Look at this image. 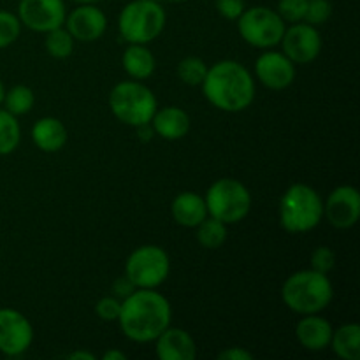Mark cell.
I'll return each instance as SVG.
<instances>
[{
    "instance_id": "obj_24",
    "label": "cell",
    "mask_w": 360,
    "mask_h": 360,
    "mask_svg": "<svg viewBox=\"0 0 360 360\" xmlns=\"http://www.w3.org/2000/svg\"><path fill=\"white\" fill-rule=\"evenodd\" d=\"M4 109L14 116H23L34 109L35 94L27 84H16V86L6 90L4 95Z\"/></svg>"
},
{
    "instance_id": "obj_22",
    "label": "cell",
    "mask_w": 360,
    "mask_h": 360,
    "mask_svg": "<svg viewBox=\"0 0 360 360\" xmlns=\"http://www.w3.org/2000/svg\"><path fill=\"white\" fill-rule=\"evenodd\" d=\"M329 348L341 360L360 359V327L359 323H345L334 329Z\"/></svg>"
},
{
    "instance_id": "obj_20",
    "label": "cell",
    "mask_w": 360,
    "mask_h": 360,
    "mask_svg": "<svg viewBox=\"0 0 360 360\" xmlns=\"http://www.w3.org/2000/svg\"><path fill=\"white\" fill-rule=\"evenodd\" d=\"M171 217L179 227L195 229L207 217L204 195L197 192H181L172 199Z\"/></svg>"
},
{
    "instance_id": "obj_37",
    "label": "cell",
    "mask_w": 360,
    "mask_h": 360,
    "mask_svg": "<svg viewBox=\"0 0 360 360\" xmlns=\"http://www.w3.org/2000/svg\"><path fill=\"white\" fill-rule=\"evenodd\" d=\"M65 359L69 360H97L91 352H84V350H76V352H70V354L65 355Z\"/></svg>"
},
{
    "instance_id": "obj_4",
    "label": "cell",
    "mask_w": 360,
    "mask_h": 360,
    "mask_svg": "<svg viewBox=\"0 0 360 360\" xmlns=\"http://www.w3.org/2000/svg\"><path fill=\"white\" fill-rule=\"evenodd\" d=\"M278 217L283 231L290 234L311 232L323 220V200L313 186L294 183L280 199Z\"/></svg>"
},
{
    "instance_id": "obj_16",
    "label": "cell",
    "mask_w": 360,
    "mask_h": 360,
    "mask_svg": "<svg viewBox=\"0 0 360 360\" xmlns=\"http://www.w3.org/2000/svg\"><path fill=\"white\" fill-rule=\"evenodd\" d=\"M155 343V355L160 360H195L197 345L188 330L169 326Z\"/></svg>"
},
{
    "instance_id": "obj_28",
    "label": "cell",
    "mask_w": 360,
    "mask_h": 360,
    "mask_svg": "<svg viewBox=\"0 0 360 360\" xmlns=\"http://www.w3.org/2000/svg\"><path fill=\"white\" fill-rule=\"evenodd\" d=\"M21 28L23 27L16 14L0 9V49H6L14 44L20 39Z\"/></svg>"
},
{
    "instance_id": "obj_9",
    "label": "cell",
    "mask_w": 360,
    "mask_h": 360,
    "mask_svg": "<svg viewBox=\"0 0 360 360\" xmlns=\"http://www.w3.org/2000/svg\"><path fill=\"white\" fill-rule=\"evenodd\" d=\"M171 273L169 253L158 245H143L125 262V274L136 288H158Z\"/></svg>"
},
{
    "instance_id": "obj_25",
    "label": "cell",
    "mask_w": 360,
    "mask_h": 360,
    "mask_svg": "<svg viewBox=\"0 0 360 360\" xmlns=\"http://www.w3.org/2000/svg\"><path fill=\"white\" fill-rule=\"evenodd\" d=\"M21 141V127L18 116L0 109V157L11 155Z\"/></svg>"
},
{
    "instance_id": "obj_29",
    "label": "cell",
    "mask_w": 360,
    "mask_h": 360,
    "mask_svg": "<svg viewBox=\"0 0 360 360\" xmlns=\"http://www.w3.org/2000/svg\"><path fill=\"white\" fill-rule=\"evenodd\" d=\"M306 9H308V0H278L276 13L287 25L304 21Z\"/></svg>"
},
{
    "instance_id": "obj_32",
    "label": "cell",
    "mask_w": 360,
    "mask_h": 360,
    "mask_svg": "<svg viewBox=\"0 0 360 360\" xmlns=\"http://www.w3.org/2000/svg\"><path fill=\"white\" fill-rule=\"evenodd\" d=\"M122 311V299L115 297V295H105L101 297L95 304V313L104 322H116Z\"/></svg>"
},
{
    "instance_id": "obj_12",
    "label": "cell",
    "mask_w": 360,
    "mask_h": 360,
    "mask_svg": "<svg viewBox=\"0 0 360 360\" xmlns=\"http://www.w3.org/2000/svg\"><path fill=\"white\" fill-rule=\"evenodd\" d=\"M34 343V327L21 311L13 308L0 309V354L20 357Z\"/></svg>"
},
{
    "instance_id": "obj_38",
    "label": "cell",
    "mask_w": 360,
    "mask_h": 360,
    "mask_svg": "<svg viewBox=\"0 0 360 360\" xmlns=\"http://www.w3.org/2000/svg\"><path fill=\"white\" fill-rule=\"evenodd\" d=\"M101 359L102 360H127V354H125V352L112 348V350L104 352V354L101 355Z\"/></svg>"
},
{
    "instance_id": "obj_27",
    "label": "cell",
    "mask_w": 360,
    "mask_h": 360,
    "mask_svg": "<svg viewBox=\"0 0 360 360\" xmlns=\"http://www.w3.org/2000/svg\"><path fill=\"white\" fill-rule=\"evenodd\" d=\"M207 65L199 56H186L176 67V74L186 86H200L206 77Z\"/></svg>"
},
{
    "instance_id": "obj_35",
    "label": "cell",
    "mask_w": 360,
    "mask_h": 360,
    "mask_svg": "<svg viewBox=\"0 0 360 360\" xmlns=\"http://www.w3.org/2000/svg\"><path fill=\"white\" fill-rule=\"evenodd\" d=\"M253 359H255V355L243 347L225 348L224 352L218 354V360H253Z\"/></svg>"
},
{
    "instance_id": "obj_19",
    "label": "cell",
    "mask_w": 360,
    "mask_h": 360,
    "mask_svg": "<svg viewBox=\"0 0 360 360\" xmlns=\"http://www.w3.org/2000/svg\"><path fill=\"white\" fill-rule=\"evenodd\" d=\"M30 137L32 143L44 153H58L67 144L69 132L62 120L55 116H44L34 123Z\"/></svg>"
},
{
    "instance_id": "obj_36",
    "label": "cell",
    "mask_w": 360,
    "mask_h": 360,
    "mask_svg": "<svg viewBox=\"0 0 360 360\" xmlns=\"http://www.w3.org/2000/svg\"><path fill=\"white\" fill-rule=\"evenodd\" d=\"M136 132H137V137H139L143 143H148V141H151L155 137V132H153V127H151V123H144V125L136 127Z\"/></svg>"
},
{
    "instance_id": "obj_3",
    "label": "cell",
    "mask_w": 360,
    "mask_h": 360,
    "mask_svg": "<svg viewBox=\"0 0 360 360\" xmlns=\"http://www.w3.org/2000/svg\"><path fill=\"white\" fill-rule=\"evenodd\" d=\"M334 299V287L329 274L315 269H301L292 273L281 287V301L297 315L322 313Z\"/></svg>"
},
{
    "instance_id": "obj_21",
    "label": "cell",
    "mask_w": 360,
    "mask_h": 360,
    "mask_svg": "<svg viewBox=\"0 0 360 360\" xmlns=\"http://www.w3.org/2000/svg\"><path fill=\"white\" fill-rule=\"evenodd\" d=\"M123 70L130 79L144 81L153 76L157 69V58L148 44H129L122 55Z\"/></svg>"
},
{
    "instance_id": "obj_18",
    "label": "cell",
    "mask_w": 360,
    "mask_h": 360,
    "mask_svg": "<svg viewBox=\"0 0 360 360\" xmlns=\"http://www.w3.org/2000/svg\"><path fill=\"white\" fill-rule=\"evenodd\" d=\"M155 136L162 137L165 141H179L188 136L192 129V120L190 115L183 108L178 105H165L158 108L151 118Z\"/></svg>"
},
{
    "instance_id": "obj_17",
    "label": "cell",
    "mask_w": 360,
    "mask_h": 360,
    "mask_svg": "<svg viewBox=\"0 0 360 360\" xmlns=\"http://www.w3.org/2000/svg\"><path fill=\"white\" fill-rule=\"evenodd\" d=\"M334 327L327 319L315 315H302L295 326V338L299 345L308 352H323L329 348Z\"/></svg>"
},
{
    "instance_id": "obj_10",
    "label": "cell",
    "mask_w": 360,
    "mask_h": 360,
    "mask_svg": "<svg viewBox=\"0 0 360 360\" xmlns=\"http://www.w3.org/2000/svg\"><path fill=\"white\" fill-rule=\"evenodd\" d=\"M16 16L21 27L37 34H48L65 23V0H20Z\"/></svg>"
},
{
    "instance_id": "obj_34",
    "label": "cell",
    "mask_w": 360,
    "mask_h": 360,
    "mask_svg": "<svg viewBox=\"0 0 360 360\" xmlns=\"http://www.w3.org/2000/svg\"><path fill=\"white\" fill-rule=\"evenodd\" d=\"M136 292V285L132 283V281L127 278V274H123V276L116 278L115 283H112V295L118 299H127L130 294H134Z\"/></svg>"
},
{
    "instance_id": "obj_31",
    "label": "cell",
    "mask_w": 360,
    "mask_h": 360,
    "mask_svg": "<svg viewBox=\"0 0 360 360\" xmlns=\"http://www.w3.org/2000/svg\"><path fill=\"white\" fill-rule=\"evenodd\" d=\"M336 266V253L329 248V246H316L309 259V267L319 273L329 274Z\"/></svg>"
},
{
    "instance_id": "obj_1",
    "label": "cell",
    "mask_w": 360,
    "mask_h": 360,
    "mask_svg": "<svg viewBox=\"0 0 360 360\" xmlns=\"http://www.w3.org/2000/svg\"><path fill=\"white\" fill-rule=\"evenodd\" d=\"M172 320L169 299L157 288H136L122 301L118 326L123 336L134 343H151L157 340Z\"/></svg>"
},
{
    "instance_id": "obj_41",
    "label": "cell",
    "mask_w": 360,
    "mask_h": 360,
    "mask_svg": "<svg viewBox=\"0 0 360 360\" xmlns=\"http://www.w3.org/2000/svg\"><path fill=\"white\" fill-rule=\"evenodd\" d=\"M158 2H167V4H185L188 0H158Z\"/></svg>"
},
{
    "instance_id": "obj_8",
    "label": "cell",
    "mask_w": 360,
    "mask_h": 360,
    "mask_svg": "<svg viewBox=\"0 0 360 360\" xmlns=\"http://www.w3.org/2000/svg\"><path fill=\"white\" fill-rule=\"evenodd\" d=\"M236 23L243 41L259 49L276 48L287 28V23L281 20L276 9L267 6L246 7Z\"/></svg>"
},
{
    "instance_id": "obj_15",
    "label": "cell",
    "mask_w": 360,
    "mask_h": 360,
    "mask_svg": "<svg viewBox=\"0 0 360 360\" xmlns=\"http://www.w3.org/2000/svg\"><path fill=\"white\" fill-rule=\"evenodd\" d=\"M63 27L74 41L95 42L108 30V16L97 4H77L76 9L67 13Z\"/></svg>"
},
{
    "instance_id": "obj_7",
    "label": "cell",
    "mask_w": 360,
    "mask_h": 360,
    "mask_svg": "<svg viewBox=\"0 0 360 360\" xmlns=\"http://www.w3.org/2000/svg\"><path fill=\"white\" fill-rule=\"evenodd\" d=\"M204 200L207 214L225 225L239 224L252 211V193L248 186L234 178H220L211 183Z\"/></svg>"
},
{
    "instance_id": "obj_5",
    "label": "cell",
    "mask_w": 360,
    "mask_h": 360,
    "mask_svg": "<svg viewBox=\"0 0 360 360\" xmlns=\"http://www.w3.org/2000/svg\"><path fill=\"white\" fill-rule=\"evenodd\" d=\"M108 104L112 116L132 129L150 123L158 109V101L153 90L137 79L116 83L109 91Z\"/></svg>"
},
{
    "instance_id": "obj_11",
    "label": "cell",
    "mask_w": 360,
    "mask_h": 360,
    "mask_svg": "<svg viewBox=\"0 0 360 360\" xmlns=\"http://www.w3.org/2000/svg\"><path fill=\"white\" fill-rule=\"evenodd\" d=\"M280 44L281 51L295 65H308L315 62L322 51V35H320L319 27L299 21V23L287 25Z\"/></svg>"
},
{
    "instance_id": "obj_40",
    "label": "cell",
    "mask_w": 360,
    "mask_h": 360,
    "mask_svg": "<svg viewBox=\"0 0 360 360\" xmlns=\"http://www.w3.org/2000/svg\"><path fill=\"white\" fill-rule=\"evenodd\" d=\"M76 4H98L102 2V0H74Z\"/></svg>"
},
{
    "instance_id": "obj_39",
    "label": "cell",
    "mask_w": 360,
    "mask_h": 360,
    "mask_svg": "<svg viewBox=\"0 0 360 360\" xmlns=\"http://www.w3.org/2000/svg\"><path fill=\"white\" fill-rule=\"evenodd\" d=\"M4 95H6V86H4L2 79H0V105H2L4 102Z\"/></svg>"
},
{
    "instance_id": "obj_2",
    "label": "cell",
    "mask_w": 360,
    "mask_h": 360,
    "mask_svg": "<svg viewBox=\"0 0 360 360\" xmlns=\"http://www.w3.org/2000/svg\"><path fill=\"white\" fill-rule=\"evenodd\" d=\"M200 88L206 101L224 112L246 111L257 94L252 72L241 62L229 58L207 65Z\"/></svg>"
},
{
    "instance_id": "obj_26",
    "label": "cell",
    "mask_w": 360,
    "mask_h": 360,
    "mask_svg": "<svg viewBox=\"0 0 360 360\" xmlns=\"http://www.w3.org/2000/svg\"><path fill=\"white\" fill-rule=\"evenodd\" d=\"M44 35V49L53 58L65 60L74 53L76 41H74V37L69 34V30L65 27L55 28V30L48 32Z\"/></svg>"
},
{
    "instance_id": "obj_14",
    "label": "cell",
    "mask_w": 360,
    "mask_h": 360,
    "mask_svg": "<svg viewBox=\"0 0 360 360\" xmlns=\"http://www.w3.org/2000/svg\"><path fill=\"white\" fill-rule=\"evenodd\" d=\"M323 218L334 229L347 231L360 218V192L354 185H340L323 202Z\"/></svg>"
},
{
    "instance_id": "obj_33",
    "label": "cell",
    "mask_w": 360,
    "mask_h": 360,
    "mask_svg": "<svg viewBox=\"0 0 360 360\" xmlns=\"http://www.w3.org/2000/svg\"><path fill=\"white\" fill-rule=\"evenodd\" d=\"M218 14L229 21H236L246 9V0H214Z\"/></svg>"
},
{
    "instance_id": "obj_30",
    "label": "cell",
    "mask_w": 360,
    "mask_h": 360,
    "mask_svg": "<svg viewBox=\"0 0 360 360\" xmlns=\"http://www.w3.org/2000/svg\"><path fill=\"white\" fill-rule=\"evenodd\" d=\"M330 16H333V4L329 0H308V9L304 14L306 23L320 27L327 23Z\"/></svg>"
},
{
    "instance_id": "obj_23",
    "label": "cell",
    "mask_w": 360,
    "mask_h": 360,
    "mask_svg": "<svg viewBox=\"0 0 360 360\" xmlns=\"http://www.w3.org/2000/svg\"><path fill=\"white\" fill-rule=\"evenodd\" d=\"M227 227L229 225H225L224 221L217 220V218L207 214V217L195 227L197 243L206 250L221 248V246L225 245V241H227Z\"/></svg>"
},
{
    "instance_id": "obj_6",
    "label": "cell",
    "mask_w": 360,
    "mask_h": 360,
    "mask_svg": "<svg viewBox=\"0 0 360 360\" xmlns=\"http://www.w3.org/2000/svg\"><path fill=\"white\" fill-rule=\"evenodd\" d=\"M167 13L158 0H130L118 16V30L129 44H150L162 35Z\"/></svg>"
},
{
    "instance_id": "obj_13",
    "label": "cell",
    "mask_w": 360,
    "mask_h": 360,
    "mask_svg": "<svg viewBox=\"0 0 360 360\" xmlns=\"http://www.w3.org/2000/svg\"><path fill=\"white\" fill-rule=\"evenodd\" d=\"M295 63L283 51L266 49L255 60V77L267 90L281 91L295 81Z\"/></svg>"
}]
</instances>
